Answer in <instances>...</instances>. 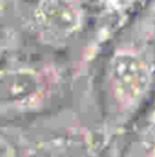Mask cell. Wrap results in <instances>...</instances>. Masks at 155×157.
Wrapping results in <instances>:
<instances>
[{"label":"cell","mask_w":155,"mask_h":157,"mask_svg":"<svg viewBox=\"0 0 155 157\" xmlns=\"http://www.w3.org/2000/svg\"><path fill=\"white\" fill-rule=\"evenodd\" d=\"M109 44L98 78L104 145L125 136L155 98V25L147 18L131 21Z\"/></svg>","instance_id":"1"},{"label":"cell","mask_w":155,"mask_h":157,"mask_svg":"<svg viewBox=\"0 0 155 157\" xmlns=\"http://www.w3.org/2000/svg\"><path fill=\"white\" fill-rule=\"evenodd\" d=\"M70 72L52 59L11 58L0 63V123L25 121L51 112L67 91Z\"/></svg>","instance_id":"2"},{"label":"cell","mask_w":155,"mask_h":157,"mask_svg":"<svg viewBox=\"0 0 155 157\" xmlns=\"http://www.w3.org/2000/svg\"><path fill=\"white\" fill-rule=\"evenodd\" d=\"M85 19L82 0H40L30 15V30L41 44L66 47L81 30Z\"/></svg>","instance_id":"3"},{"label":"cell","mask_w":155,"mask_h":157,"mask_svg":"<svg viewBox=\"0 0 155 157\" xmlns=\"http://www.w3.org/2000/svg\"><path fill=\"white\" fill-rule=\"evenodd\" d=\"M144 0H98V18L92 41L84 48L74 73H80L120 30L135 18Z\"/></svg>","instance_id":"4"},{"label":"cell","mask_w":155,"mask_h":157,"mask_svg":"<svg viewBox=\"0 0 155 157\" xmlns=\"http://www.w3.org/2000/svg\"><path fill=\"white\" fill-rule=\"evenodd\" d=\"M125 135L121 157H155V98Z\"/></svg>","instance_id":"5"}]
</instances>
